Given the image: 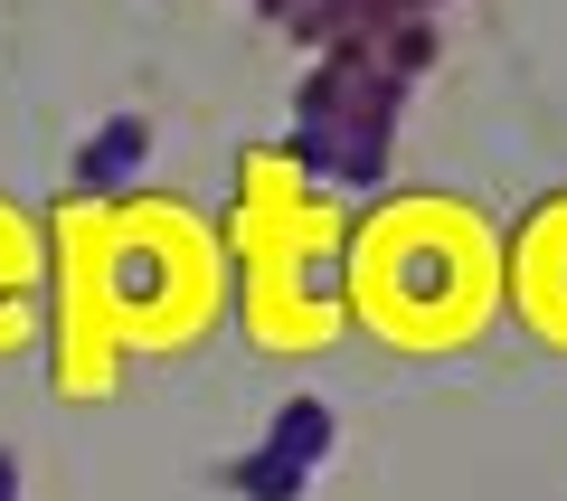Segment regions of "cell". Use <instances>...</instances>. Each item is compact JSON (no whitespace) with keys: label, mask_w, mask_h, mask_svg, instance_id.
I'll return each mask as SVG.
<instances>
[{"label":"cell","mask_w":567,"mask_h":501,"mask_svg":"<svg viewBox=\"0 0 567 501\" xmlns=\"http://www.w3.org/2000/svg\"><path fill=\"white\" fill-rule=\"evenodd\" d=\"M0 501H20V463L10 454H0Z\"/></svg>","instance_id":"277c9868"},{"label":"cell","mask_w":567,"mask_h":501,"mask_svg":"<svg viewBox=\"0 0 567 501\" xmlns=\"http://www.w3.org/2000/svg\"><path fill=\"white\" fill-rule=\"evenodd\" d=\"M142 152H152V123H142V114H114L95 142H85V181H133Z\"/></svg>","instance_id":"6da1fadb"},{"label":"cell","mask_w":567,"mask_h":501,"mask_svg":"<svg viewBox=\"0 0 567 501\" xmlns=\"http://www.w3.org/2000/svg\"><path fill=\"white\" fill-rule=\"evenodd\" d=\"M275 444H284L293 463H312V454L331 444V407H322V398H293V407H284V426H275Z\"/></svg>","instance_id":"3957f363"},{"label":"cell","mask_w":567,"mask_h":501,"mask_svg":"<svg viewBox=\"0 0 567 501\" xmlns=\"http://www.w3.org/2000/svg\"><path fill=\"white\" fill-rule=\"evenodd\" d=\"M227 482H237L246 501H293V492H303V463L284 454V444H265V454H256V463H237Z\"/></svg>","instance_id":"7a4b0ae2"}]
</instances>
